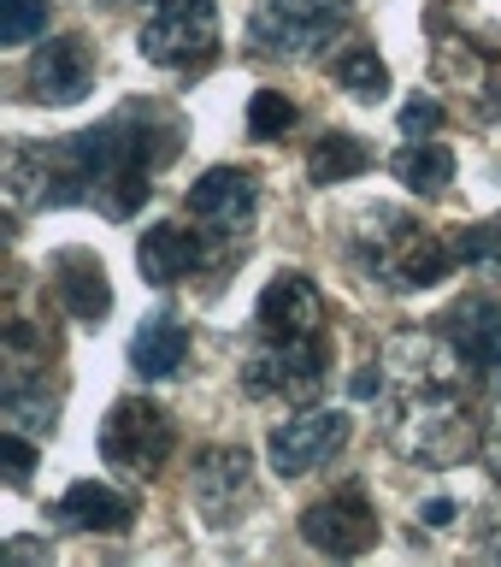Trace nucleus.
<instances>
[{
  "instance_id": "f257e3e1",
  "label": "nucleus",
  "mask_w": 501,
  "mask_h": 567,
  "mask_svg": "<svg viewBox=\"0 0 501 567\" xmlns=\"http://www.w3.org/2000/svg\"><path fill=\"white\" fill-rule=\"evenodd\" d=\"M184 148V118L159 101H131L113 118L60 142H18L7 159L12 219L30 207H101L106 219H131L154 195V172H166Z\"/></svg>"
},
{
  "instance_id": "f03ea898",
  "label": "nucleus",
  "mask_w": 501,
  "mask_h": 567,
  "mask_svg": "<svg viewBox=\"0 0 501 567\" xmlns=\"http://www.w3.org/2000/svg\"><path fill=\"white\" fill-rule=\"evenodd\" d=\"M389 372H396V390H389V408H384V432L407 461L460 467V461H472V450H484L472 396L460 390L467 367H460V354L449 349L442 331L401 337L396 354H389Z\"/></svg>"
},
{
  "instance_id": "7ed1b4c3",
  "label": "nucleus",
  "mask_w": 501,
  "mask_h": 567,
  "mask_svg": "<svg viewBox=\"0 0 501 567\" xmlns=\"http://www.w3.org/2000/svg\"><path fill=\"white\" fill-rule=\"evenodd\" d=\"M354 255L389 290H431L460 266L455 237H437V230H425L419 219H407L396 207H372L354 225Z\"/></svg>"
},
{
  "instance_id": "20e7f679",
  "label": "nucleus",
  "mask_w": 501,
  "mask_h": 567,
  "mask_svg": "<svg viewBox=\"0 0 501 567\" xmlns=\"http://www.w3.org/2000/svg\"><path fill=\"white\" fill-rule=\"evenodd\" d=\"M348 0H260L248 18V42L272 60H319L348 30Z\"/></svg>"
},
{
  "instance_id": "39448f33",
  "label": "nucleus",
  "mask_w": 501,
  "mask_h": 567,
  "mask_svg": "<svg viewBox=\"0 0 501 567\" xmlns=\"http://www.w3.org/2000/svg\"><path fill=\"white\" fill-rule=\"evenodd\" d=\"M136 48L159 71H201L219 53V7L212 0H148Z\"/></svg>"
},
{
  "instance_id": "423d86ee",
  "label": "nucleus",
  "mask_w": 501,
  "mask_h": 567,
  "mask_svg": "<svg viewBox=\"0 0 501 567\" xmlns=\"http://www.w3.org/2000/svg\"><path fill=\"white\" fill-rule=\"evenodd\" d=\"M331 379V343L319 337H260V349L242 361L248 396H283L295 408L319 402V390Z\"/></svg>"
},
{
  "instance_id": "0eeeda50",
  "label": "nucleus",
  "mask_w": 501,
  "mask_h": 567,
  "mask_svg": "<svg viewBox=\"0 0 501 567\" xmlns=\"http://www.w3.org/2000/svg\"><path fill=\"white\" fill-rule=\"evenodd\" d=\"M177 450V425L159 402L148 396H124L106 408L101 420V461L124 478H154Z\"/></svg>"
},
{
  "instance_id": "6e6552de",
  "label": "nucleus",
  "mask_w": 501,
  "mask_h": 567,
  "mask_svg": "<svg viewBox=\"0 0 501 567\" xmlns=\"http://www.w3.org/2000/svg\"><path fill=\"white\" fill-rule=\"evenodd\" d=\"M260 213V189H254V172L242 166H212L189 184V219L207 230L212 243H237Z\"/></svg>"
},
{
  "instance_id": "1a4fd4ad",
  "label": "nucleus",
  "mask_w": 501,
  "mask_h": 567,
  "mask_svg": "<svg viewBox=\"0 0 501 567\" xmlns=\"http://www.w3.org/2000/svg\"><path fill=\"white\" fill-rule=\"evenodd\" d=\"M348 414H331V408H307V414H295L290 425H272V437H265V461H272L278 478H301V473H319L331 455H343L348 443Z\"/></svg>"
},
{
  "instance_id": "9d476101",
  "label": "nucleus",
  "mask_w": 501,
  "mask_h": 567,
  "mask_svg": "<svg viewBox=\"0 0 501 567\" xmlns=\"http://www.w3.org/2000/svg\"><path fill=\"white\" fill-rule=\"evenodd\" d=\"M189 491L207 526H230L237 508H248V496H254V455L242 443H212V450L195 455Z\"/></svg>"
},
{
  "instance_id": "9b49d317",
  "label": "nucleus",
  "mask_w": 501,
  "mask_h": 567,
  "mask_svg": "<svg viewBox=\"0 0 501 567\" xmlns=\"http://www.w3.org/2000/svg\"><path fill=\"white\" fill-rule=\"evenodd\" d=\"M301 538H307L319 556H336V561H354L378 544V514L361 491H331L301 514Z\"/></svg>"
},
{
  "instance_id": "f8f14e48",
  "label": "nucleus",
  "mask_w": 501,
  "mask_h": 567,
  "mask_svg": "<svg viewBox=\"0 0 501 567\" xmlns=\"http://www.w3.org/2000/svg\"><path fill=\"white\" fill-rule=\"evenodd\" d=\"M437 331L449 337V349L460 354L467 379H478L484 390H495V396H501V301H490V296L455 301L449 319H442Z\"/></svg>"
},
{
  "instance_id": "ddd939ff",
  "label": "nucleus",
  "mask_w": 501,
  "mask_h": 567,
  "mask_svg": "<svg viewBox=\"0 0 501 567\" xmlns=\"http://www.w3.org/2000/svg\"><path fill=\"white\" fill-rule=\"evenodd\" d=\"M30 95L42 106H71L95 89V53H88L83 35H53L30 53Z\"/></svg>"
},
{
  "instance_id": "4468645a",
  "label": "nucleus",
  "mask_w": 501,
  "mask_h": 567,
  "mask_svg": "<svg viewBox=\"0 0 501 567\" xmlns=\"http://www.w3.org/2000/svg\"><path fill=\"white\" fill-rule=\"evenodd\" d=\"M325 319H331V308L307 272H272V284L260 290V308H254L260 337H319Z\"/></svg>"
},
{
  "instance_id": "2eb2a0df",
  "label": "nucleus",
  "mask_w": 501,
  "mask_h": 567,
  "mask_svg": "<svg viewBox=\"0 0 501 567\" xmlns=\"http://www.w3.org/2000/svg\"><path fill=\"white\" fill-rule=\"evenodd\" d=\"M207 230L201 225H148L142 230V243H136V272L159 284V290H171V284H184L189 272H201L207 266Z\"/></svg>"
},
{
  "instance_id": "dca6fc26",
  "label": "nucleus",
  "mask_w": 501,
  "mask_h": 567,
  "mask_svg": "<svg viewBox=\"0 0 501 567\" xmlns=\"http://www.w3.org/2000/svg\"><path fill=\"white\" fill-rule=\"evenodd\" d=\"M48 278H53V296L65 301V313L83 319V326H101L113 313V284H106V266L88 248H60L48 260Z\"/></svg>"
},
{
  "instance_id": "f3484780",
  "label": "nucleus",
  "mask_w": 501,
  "mask_h": 567,
  "mask_svg": "<svg viewBox=\"0 0 501 567\" xmlns=\"http://www.w3.org/2000/svg\"><path fill=\"white\" fill-rule=\"evenodd\" d=\"M0 420L18 425V432H35V437L53 432V420H60V390H48V372L42 367H7Z\"/></svg>"
},
{
  "instance_id": "a211bd4d",
  "label": "nucleus",
  "mask_w": 501,
  "mask_h": 567,
  "mask_svg": "<svg viewBox=\"0 0 501 567\" xmlns=\"http://www.w3.org/2000/svg\"><path fill=\"white\" fill-rule=\"evenodd\" d=\"M60 520L77 526V532H131L136 520V503L131 496H118L113 485H101V478H77L65 496H60Z\"/></svg>"
},
{
  "instance_id": "6ab92c4d",
  "label": "nucleus",
  "mask_w": 501,
  "mask_h": 567,
  "mask_svg": "<svg viewBox=\"0 0 501 567\" xmlns=\"http://www.w3.org/2000/svg\"><path fill=\"white\" fill-rule=\"evenodd\" d=\"M184 361H189V331L177 326V319H148V326L131 337V367L142 379H171Z\"/></svg>"
},
{
  "instance_id": "aec40b11",
  "label": "nucleus",
  "mask_w": 501,
  "mask_h": 567,
  "mask_svg": "<svg viewBox=\"0 0 501 567\" xmlns=\"http://www.w3.org/2000/svg\"><path fill=\"white\" fill-rule=\"evenodd\" d=\"M389 172H396L401 189H414V195H442L455 184V154L431 136H407V148L389 159Z\"/></svg>"
},
{
  "instance_id": "412c9836",
  "label": "nucleus",
  "mask_w": 501,
  "mask_h": 567,
  "mask_svg": "<svg viewBox=\"0 0 501 567\" xmlns=\"http://www.w3.org/2000/svg\"><path fill=\"white\" fill-rule=\"evenodd\" d=\"M372 172V148L354 131H325L307 154V177L313 184H348V177Z\"/></svg>"
},
{
  "instance_id": "4be33fe9",
  "label": "nucleus",
  "mask_w": 501,
  "mask_h": 567,
  "mask_svg": "<svg viewBox=\"0 0 501 567\" xmlns=\"http://www.w3.org/2000/svg\"><path fill=\"white\" fill-rule=\"evenodd\" d=\"M331 71H336V83H343L354 101H378V95H389V65L378 60V48H343Z\"/></svg>"
},
{
  "instance_id": "5701e85b",
  "label": "nucleus",
  "mask_w": 501,
  "mask_h": 567,
  "mask_svg": "<svg viewBox=\"0 0 501 567\" xmlns=\"http://www.w3.org/2000/svg\"><path fill=\"white\" fill-rule=\"evenodd\" d=\"M455 255H460V266H472V272L501 278V213L484 219V225L455 230Z\"/></svg>"
},
{
  "instance_id": "b1692460",
  "label": "nucleus",
  "mask_w": 501,
  "mask_h": 567,
  "mask_svg": "<svg viewBox=\"0 0 501 567\" xmlns=\"http://www.w3.org/2000/svg\"><path fill=\"white\" fill-rule=\"evenodd\" d=\"M290 124H295V101L283 95V89H260V95L248 101V136L254 142H278Z\"/></svg>"
},
{
  "instance_id": "393cba45",
  "label": "nucleus",
  "mask_w": 501,
  "mask_h": 567,
  "mask_svg": "<svg viewBox=\"0 0 501 567\" xmlns=\"http://www.w3.org/2000/svg\"><path fill=\"white\" fill-rule=\"evenodd\" d=\"M42 30H48V0H0V42L7 48H24Z\"/></svg>"
},
{
  "instance_id": "a878e982",
  "label": "nucleus",
  "mask_w": 501,
  "mask_h": 567,
  "mask_svg": "<svg viewBox=\"0 0 501 567\" xmlns=\"http://www.w3.org/2000/svg\"><path fill=\"white\" fill-rule=\"evenodd\" d=\"M0 455H7V485H30V473H35V443L18 432V425H7Z\"/></svg>"
},
{
  "instance_id": "bb28decb",
  "label": "nucleus",
  "mask_w": 501,
  "mask_h": 567,
  "mask_svg": "<svg viewBox=\"0 0 501 567\" xmlns=\"http://www.w3.org/2000/svg\"><path fill=\"white\" fill-rule=\"evenodd\" d=\"M401 131H407V136H437V131H442V101L414 95V101L401 106Z\"/></svg>"
},
{
  "instance_id": "cd10ccee",
  "label": "nucleus",
  "mask_w": 501,
  "mask_h": 567,
  "mask_svg": "<svg viewBox=\"0 0 501 567\" xmlns=\"http://www.w3.org/2000/svg\"><path fill=\"white\" fill-rule=\"evenodd\" d=\"M384 384H389V367H361V372H354V379H348V390H354V396H361V402H372V396H378Z\"/></svg>"
},
{
  "instance_id": "c85d7f7f",
  "label": "nucleus",
  "mask_w": 501,
  "mask_h": 567,
  "mask_svg": "<svg viewBox=\"0 0 501 567\" xmlns=\"http://www.w3.org/2000/svg\"><path fill=\"white\" fill-rule=\"evenodd\" d=\"M419 520H425V526H455V503H449V496H437V503L419 508Z\"/></svg>"
},
{
  "instance_id": "c756f323",
  "label": "nucleus",
  "mask_w": 501,
  "mask_h": 567,
  "mask_svg": "<svg viewBox=\"0 0 501 567\" xmlns=\"http://www.w3.org/2000/svg\"><path fill=\"white\" fill-rule=\"evenodd\" d=\"M484 461H490V473L501 478V437H495V443H484Z\"/></svg>"
}]
</instances>
